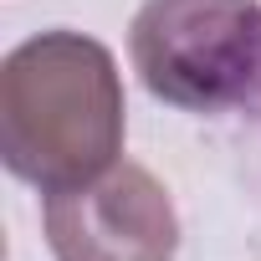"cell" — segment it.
<instances>
[{"mask_svg":"<svg viewBox=\"0 0 261 261\" xmlns=\"http://www.w3.org/2000/svg\"><path fill=\"white\" fill-rule=\"evenodd\" d=\"M128 102L118 62L82 31H41L0 67V154L41 195L87 185L123 159Z\"/></svg>","mask_w":261,"mask_h":261,"instance_id":"cell-1","label":"cell"},{"mask_svg":"<svg viewBox=\"0 0 261 261\" xmlns=\"http://www.w3.org/2000/svg\"><path fill=\"white\" fill-rule=\"evenodd\" d=\"M139 82L185 113H220L261 92L256 0H144L128 26Z\"/></svg>","mask_w":261,"mask_h":261,"instance_id":"cell-2","label":"cell"},{"mask_svg":"<svg viewBox=\"0 0 261 261\" xmlns=\"http://www.w3.org/2000/svg\"><path fill=\"white\" fill-rule=\"evenodd\" d=\"M41 225L57 261H174L179 251V215L169 190L128 159L87 185L51 190Z\"/></svg>","mask_w":261,"mask_h":261,"instance_id":"cell-3","label":"cell"}]
</instances>
